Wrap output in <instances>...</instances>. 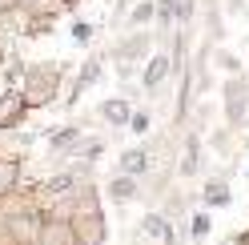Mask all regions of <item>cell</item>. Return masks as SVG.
Instances as JSON below:
<instances>
[{
	"mask_svg": "<svg viewBox=\"0 0 249 245\" xmlns=\"http://www.w3.org/2000/svg\"><path fill=\"white\" fill-rule=\"evenodd\" d=\"M201 28H205V40L225 44L229 28H225V0H201Z\"/></svg>",
	"mask_w": 249,
	"mask_h": 245,
	"instance_id": "9a60e30c",
	"label": "cell"
},
{
	"mask_svg": "<svg viewBox=\"0 0 249 245\" xmlns=\"http://www.w3.org/2000/svg\"><path fill=\"white\" fill-rule=\"evenodd\" d=\"M133 4H141V0H117V4H113V20L121 24V20H124V12H129Z\"/></svg>",
	"mask_w": 249,
	"mask_h": 245,
	"instance_id": "484cf974",
	"label": "cell"
},
{
	"mask_svg": "<svg viewBox=\"0 0 249 245\" xmlns=\"http://www.w3.org/2000/svg\"><path fill=\"white\" fill-rule=\"evenodd\" d=\"M28 117H33V113H28L20 88H0V133H17V129H24Z\"/></svg>",
	"mask_w": 249,
	"mask_h": 245,
	"instance_id": "8fae6325",
	"label": "cell"
},
{
	"mask_svg": "<svg viewBox=\"0 0 249 245\" xmlns=\"http://www.w3.org/2000/svg\"><path fill=\"white\" fill-rule=\"evenodd\" d=\"M49 213L69 217L76 245H108V217H105V193H101V185L81 181V189H76L60 209H49Z\"/></svg>",
	"mask_w": 249,
	"mask_h": 245,
	"instance_id": "6da1fadb",
	"label": "cell"
},
{
	"mask_svg": "<svg viewBox=\"0 0 249 245\" xmlns=\"http://www.w3.org/2000/svg\"><path fill=\"white\" fill-rule=\"evenodd\" d=\"M85 125H76V121H65V125H56V129H49L44 133V149H49V157H56V161H72L76 157V149L85 145Z\"/></svg>",
	"mask_w": 249,
	"mask_h": 245,
	"instance_id": "ba28073f",
	"label": "cell"
},
{
	"mask_svg": "<svg viewBox=\"0 0 249 245\" xmlns=\"http://www.w3.org/2000/svg\"><path fill=\"white\" fill-rule=\"evenodd\" d=\"M72 245H76V241H72Z\"/></svg>",
	"mask_w": 249,
	"mask_h": 245,
	"instance_id": "f546056e",
	"label": "cell"
},
{
	"mask_svg": "<svg viewBox=\"0 0 249 245\" xmlns=\"http://www.w3.org/2000/svg\"><path fill=\"white\" fill-rule=\"evenodd\" d=\"M201 209H229L233 205V189H229V173H209L201 177V193H197Z\"/></svg>",
	"mask_w": 249,
	"mask_h": 245,
	"instance_id": "7c38bea8",
	"label": "cell"
},
{
	"mask_svg": "<svg viewBox=\"0 0 249 245\" xmlns=\"http://www.w3.org/2000/svg\"><path fill=\"white\" fill-rule=\"evenodd\" d=\"M185 229H189V241H193V245H205L209 233H213V217H209V209H193V213H189V221H185Z\"/></svg>",
	"mask_w": 249,
	"mask_h": 245,
	"instance_id": "d6986e66",
	"label": "cell"
},
{
	"mask_svg": "<svg viewBox=\"0 0 249 245\" xmlns=\"http://www.w3.org/2000/svg\"><path fill=\"white\" fill-rule=\"evenodd\" d=\"M245 181H249V165H245Z\"/></svg>",
	"mask_w": 249,
	"mask_h": 245,
	"instance_id": "f1b7e54d",
	"label": "cell"
},
{
	"mask_svg": "<svg viewBox=\"0 0 249 245\" xmlns=\"http://www.w3.org/2000/svg\"><path fill=\"white\" fill-rule=\"evenodd\" d=\"M205 149L213 157H221V161H233L237 149H241V133H233L229 125H209L205 129Z\"/></svg>",
	"mask_w": 249,
	"mask_h": 245,
	"instance_id": "4fadbf2b",
	"label": "cell"
},
{
	"mask_svg": "<svg viewBox=\"0 0 249 245\" xmlns=\"http://www.w3.org/2000/svg\"><path fill=\"white\" fill-rule=\"evenodd\" d=\"M101 193H105V201H113V205H137L145 197V181L129 177V173H113L101 185Z\"/></svg>",
	"mask_w": 249,
	"mask_h": 245,
	"instance_id": "30bf717a",
	"label": "cell"
},
{
	"mask_svg": "<svg viewBox=\"0 0 249 245\" xmlns=\"http://www.w3.org/2000/svg\"><path fill=\"white\" fill-rule=\"evenodd\" d=\"M65 76H69V60H28L24 69V81H20V93L28 113H44L60 101V88H65Z\"/></svg>",
	"mask_w": 249,
	"mask_h": 245,
	"instance_id": "7a4b0ae2",
	"label": "cell"
},
{
	"mask_svg": "<svg viewBox=\"0 0 249 245\" xmlns=\"http://www.w3.org/2000/svg\"><path fill=\"white\" fill-rule=\"evenodd\" d=\"M105 76H108V52H89L81 65H76V72H72V85H69V97H65V105L72 109L76 101H81L89 88H97V85H105Z\"/></svg>",
	"mask_w": 249,
	"mask_h": 245,
	"instance_id": "8992f818",
	"label": "cell"
},
{
	"mask_svg": "<svg viewBox=\"0 0 249 245\" xmlns=\"http://www.w3.org/2000/svg\"><path fill=\"white\" fill-rule=\"evenodd\" d=\"M149 169H153V153H149V145L141 141V145H129V149H121L117 153V173H129V177H149Z\"/></svg>",
	"mask_w": 249,
	"mask_h": 245,
	"instance_id": "5bb4252c",
	"label": "cell"
},
{
	"mask_svg": "<svg viewBox=\"0 0 249 245\" xmlns=\"http://www.w3.org/2000/svg\"><path fill=\"white\" fill-rule=\"evenodd\" d=\"M213 69H221L225 76H241L245 69H241V56L233 52V49H225V44H213Z\"/></svg>",
	"mask_w": 249,
	"mask_h": 245,
	"instance_id": "44dd1931",
	"label": "cell"
},
{
	"mask_svg": "<svg viewBox=\"0 0 249 245\" xmlns=\"http://www.w3.org/2000/svg\"><path fill=\"white\" fill-rule=\"evenodd\" d=\"M24 185V157L20 153H0V201Z\"/></svg>",
	"mask_w": 249,
	"mask_h": 245,
	"instance_id": "2e32d148",
	"label": "cell"
},
{
	"mask_svg": "<svg viewBox=\"0 0 249 245\" xmlns=\"http://www.w3.org/2000/svg\"><path fill=\"white\" fill-rule=\"evenodd\" d=\"M153 49H157V33H121L113 40V49H108V56H113V65L117 72L129 81V76L137 72V81H141V69H145V60L153 56Z\"/></svg>",
	"mask_w": 249,
	"mask_h": 245,
	"instance_id": "3957f363",
	"label": "cell"
},
{
	"mask_svg": "<svg viewBox=\"0 0 249 245\" xmlns=\"http://www.w3.org/2000/svg\"><path fill=\"white\" fill-rule=\"evenodd\" d=\"M129 133L137 137V141H145V137H153V113H149V109H133Z\"/></svg>",
	"mask_w": 249,
	"mask_h": 245,
	"instance_id": "603a6c76",
	"label": "cell"
},
{
	"mask_svg": "<svg viewBox=\"0 0 249 245\" xmlns=\"http://www.w3.org/2000/svg\"><path fill=\"white\" fill-rule=\"evenodd\" d=\"M153 24H157V0H141V4H133L124 12L121 33H149Z\"/></svg>",
	"mask_w": 249,
	"mask_h": 245,
	"instance_id": "ac0fdd59",
	"label": "cell"
},
{
	"mask_svg": "<svg viewBox=\"0 0 249 245\" xmlns=\"http://www.w3.org/2000/svg\"><path fill=\"white\" fill-rule=\"evenodd\" d=\"M141 85H129L124 93H117V97H105L101 105H97V117L105 121L108 129H129V121H133V93Z\"/></svg>",
	"mask_w": 249,
	"mask_h": 245,
	"instance_id": "9c48e42d",
	"label": "cell"
},
{
	"mask_svg": "<svg viewBox=\"0 0 249 245\" xmlns=\"http://www.w3.org/2000/svg\"><path fill=\"white\" fill-rule=\"evenodd\" d=\"M24 8V0H0V20H12Z\"/></svg>",
	"mask_w": 249,
	"mask_h": 245,
	"instance_id": "cb8c5ba5",
	"label": "cell"
},
{
	"mask_svg": "<svg viewBox=\"0 0 249 245\" xmlns=\"http://www.w3.org/2000/svg\"><path fill=\"white\" fill-rule=\"evenodd\" d=\"M72 225L69 217H60V213H44L40 221V233H36V245H72Z\"/></svg>",
	"mask_w": 249,
	"mask_h": 245,
	"instance_id": "e0dca14e",
	"label": "cell"
},
{
	"mask_svg": "<svg viewBox=\"0 0 249 245\" xmlns=\"http://www.w3.org/2000/svg\"><path fill=\"white\" fill-rule=\"evenodd\" d=\"M101 157H105V137H92V133H89V137H85V145L76 149V157H72V161H76V165H85V169H92Z\"/></svg>",
	"mask_w": 249,
	"mask_h": 245,
	"instance_id": "ffe728a7",
	"label": "cell"
},
{
	"mask_svg": "<svg viewBox=\"0 0 249 245\" xmlns=\"http://www.w3.org/2000/svg\"><path fill=\"white\" fill-rule=\"evenodd\" d=\"M56 4H65V8H69V12H72V8H76V4H81V0H56Z\"/></svg>",
	"mask_w": 249,
	"mask_h": 245,
	"instance_id": "4316f807",
	"label": "cell"
},
{
	"mask_svg": "<svg viewBox=\"0 0 249 245\" xmlns=\"http://www.w3.org/2000/svg\"><path fill=\"white\" fill-rule=\"evenodd\" d=\"M221 245H237V241H233V237H225V241H221Z\"/></svg>",
	"mask_w": 249,
	"mask_h": 245,
	"instance_id": "83f0119b",
	"label": "cell"
},
{
	"mask_svg": "<svg viewBox=\"0 0 249 245\" xmlns=\"http://www.w3.org/2000/svg\"><path fill=\"white\" fill-rule=\"evenodd\" d=\"M69 40H72V44H81V49H89V44L97 40V24H92V20H81V17H72V20H69Z\"/></svg>",
	"mask_w": 249,
	"mask_h": 245,
	"instance_id": "7402d4cb",
	"label": "cell"
},
{
	"mask_svg": "<svg viewBox=\"0 0 249 245\" xmlns=\"http://www.w3.org/2000/svg\"><path fill=\"white\" fill-rule=\"evenodd\" d=\"M205 133L201 129H185L181 141H177V181H197L205 177Z\"/></svg>",
	"mask_w": 249,
	"mask_h": 245,
	"instance_id": "5b68a950",
	"label": "cell"
},
{
	"mask_svg": "<svg viewBox=\"0 0 249 245\" xmlns=\"http://www.w3.org/2000/svg\"><path fill=\"white\" fill-rule=\"evenodd\" d=\"M169 81H173V49H169V44H157V49H153V56L145 60L141 81H137V85H141L145 97H161Z\"/></svg>",
	"mask_w": 249,
	"mask_h": 245,
	"instance_id": "52a82bcc",
	"label": "cell"
},
{
	"mask_svg": "<svg viewBox=\"0 0 249 245\" xmlns=\"http://www.w3.org/2000/svg\"><path fill=\"white\" fill-rule=\"evenodd\" d=\"M245 12H249L245 0H225V17H245Z\"/></svg>",
	"mask_w": 249,
	"mask_h": 245,
	"instance_id": "d4e9b609",
	"label": "cell"
},
{
	"mask_svg": "<svg viewBox=\"0 0 249 245\" xmlns=\"http://www.w3.org/2000/svg\"><path fill=\"white\" fill-rule=\"evenodd\" d=\"M221 117H225L221 125H229L233 133L249 125V72L221 81Z\"/></svg>",
	"mask_w": 249,
	"mask_h": 245,
	"instance_id": "277c9868",
	"label": "cell"
}]
</instances>
